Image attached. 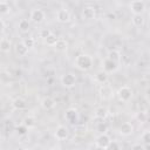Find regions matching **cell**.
<instances>
[{"instance_id": "obj_16", "label": "cell", "mask_w": 150, "mask_h": 150, "mask_svg": "<svg viewBox=\"0 0 150 150\" xmlns=\"http://www.w3.org/2000/svg\"><path fill=\"white\" fill-rule=\"evenodd\" d=\"M67 48H68V42H67V40L63 39V38H59L57 42H56L55 46H54V49H55L56 52H59V53H62V52H66Z\"/></svg>"}, {"instance_id": "obj_18", "label": "cell", "mask_w": 150, "mask_h": 150, "mask_svg": "<svg viewBox=\"0 0 150 150\" xmlns=\"http://www.w3.org/2000/svg\"><path fill=\"white\" fill-rule=\"evenodd\" d=\"M12 107H13L14 109H16V110H23V109L27 107V103H26V101H25L22 97H16V98L13 100Z\"/></svg>"}, {"instance_id": "obj_31", "label": "cell", "mask_w": 150, "mask_h": 150, "mask_svg": "<svg viewBox=\"0 0 150 150\" xmlns=\"http://www.w3.org/2000/svg\"><path fill=\"white\" fill-rule=\"evenodd\" d=\"M23 43L26 45V47H27L28 49H30V48H33V47L35 46V40H34L33 38H26V39L23 40Z\"/></svg>"}, {"instance_id": "obj_24", "label": "cell", "mask_w": 150, "mask_h": 150, "mask_svg": "<svg viewBox=\"0 0 150 150\" xmlns=\"http://www.w3.org/2000/svg\"><path fill=\"white\" fill-rule=\"evenodd\" d=\"M22 124H23V125H26L28 129H30V128L35 127V124H36V120H35V117H34V116H27V117H25V118H23Z\"/></svg>"}, {"instance_id": "obj_26", "label": "cell", "mask_w": 150, "mask_h": 150, "mask_svg": "<svg viewBox=\"0 0 150 150\" xmlns=\"http://www.w3.org/2000/svg\"><path fill=\"white\" fill-rule=\"evenodd\" d=\"M135 118H136L139 123H144V122L148 121V114H146L145 111H138V112H136Z\"/></svg>"}, {"instance_id": "obj_30", "label": "cell", "mask_w": 150, "mask_h": 150, "mask_svg": "<svg viewBox=\"0 0 150 150\" xmlns=\"http://www.w3.org/2000/svg\"><path fill=\"white\" fill-rule=\"evenodd\" d=\"M141 139L143 141L144 144H150V130L144 131V132L141 135Z\"/></svg>"}, {"instance_id": "obj_28", "label": "cell", "mask_w": 150, "mask_h": 150, "mask_svg": "<svg viewBox=\"0 0 150 150\" xmlns=\"http://www.w3.org/2000/svg\"><path fill=\"white\" fill-rule=\"evenodd\" d=\"M50 34H53V33L50 32L49 28H41V29L39 30V36L42 38V39H45V40H46Z\"/></svg>"}, {"instance_id": "obj_32", "label": "cell", "mask_w": 150, "mask_h": 150, "mask_svg": "<svg viewBox=\"0 0 150 150\" xmlns=\"http://www.w3.org/2000/svg\"><path fill=\"white\" fill-rule=\"evenodd\" d=\"M105 150H121V145H120L118 142H116V141H111L110 144L108 145V148H107Z\"/></svg>"}, {"instance_id": "obj_29", "label": "cell", "mask_w": 150, "mask_h": 150, "mask_svg": "<svg viewBox=\"0 0 150 150\" xmlns=\"http://www.w3.org/2000/svg\"><path fill=\"white\" fill-rule=\"evenodd\" d=\"M107 130H108V125L105 122H100L96 127V131H98L100 134H105Z\"/></svg>"}, {"instance_id": "obj_19", "label": "cell", "mask_w": 150, "mask_h": 150, "mask_svg": "<svg viewBox=\"0 0 150 150\" xmlns=\"http://www.w3.org/2000/svg\"><path fill=\"white\" fill-rule=\"evenodd\" d=\"M94 116L98 120H104L108 116V109L105 107H98L94 111Z\"/></svg>"}, {"instance_id": "obj_35", "label": "cell", "mask_w": 150, "mask_h": 150, "mask_svg": "<svg viewBox=\"0 0 150 150\" xmlns=\"http://www.w3.org/2000/svg\"><path fill=\"white\" fill-rule=\"evenodd\" d=\"M22 150H30V149H22Z\"/></svg>"}, {"instance_id": "obj_8", "label": "cell", "mask_w": 150, "mask_h": 150, "mask_svg": "<svg viewBox=\"0 0 150 150\" xmlns=\"http://www.w3.org/2000/svg\"><path fill=\"white\" fill-rule=\"evenodd\" d=\"M68 135H69V131H68V128L64 127V125H59L56 127L55 129V132H54V136L57 141H64L68 138Z\"/></svg>"}, {"instance_id": "obj_17", "label": "cell", "mask_w": 150, "mask_h": 150, "mask_svg": "<svg viewBox=\"0 0 150 150\" xmlns=\"http://www.w3.org/2000/svg\"><path fill=\"white\" fill-rule=\"evenodd\" d=\"M28 48L26 47V45L23 43V41H21V42H18L16 45H15V53L19 55V56H26L27 55V53H28Z\"/></svg>"}, {"instance_id": "obj_6", "label": "cell", "mask_w": 150, "mask_h": 150, "mask_svg": "<svg viewBox=\"0 0 150 150\" xmlns=\"http://www.w3.org/2000/svg\"><path fill=\"white\" fill-rule=\"evenodd\" d=\"M76 83V76L73 73H66L61 76V84L66 88H71Z\"/></svg>"}, {"instance_id": "obj_5", "label": "cell", "mask_w": 150, "mask_h": 150, "mask_svg": "<svg viewBox=\"0 0 150 150\" xmlns=\"http://www.w3.org/2000/svg\"><path fill=\"white\" fill-rule=\"evenodd\" d=\"M110 142H111V138H110V136H109L107 132H105V134H100V135L96 137L95 145H96L97 148H100V149L105 150V149L108 148V145L110 144Z\"/></svg>"}, {"instance_id": "obj_21", "label": "cell", "mask_w": 150, "mask_h": 150, "mask_svg": "<svg viewBox=\"0 0 150 150\" xmlns=\"http://www.w3.org/2000/svg\"><path fill=\"white\" fill-rule=\"evenodd\" d=\"M11 46H12V42H11L9 39H7V38H2L1 39V41H0V49H1V52L8 53L11 50Z\"/></svg>"}, {"instance_id": "obj_20", "label": "cell", "mask_w": 150, "mask_h": 150, "mask_svg": "<svg viewBox=\"0 0 150 150\" xmlns=\"http://www.w3.org/2000/svg\"><path fill=\"white\" fill-rule=\"evenodd\" d=\"M107 59H109V60H111V61H114L116 63H120V61H121V53L118 50H116V49H111V50L108 52Z\"/></svg>"}, {"instance_id": "obj_33", "label": "cell", "mask_w": 150, "mask_h": 150, "mask_svg": "<svg viewBox=\"0 0 150 150\" xmlns=\"http://www.w3.org/2000/svg\"><path fill=\"white\" fill-rule=\"evenodd\" d=\"M28 130H29V129H28L26 125H23V124H20V125H18V127H16V131H18V134H19V135H21V136L26 135Z\"/></svg>"}, {"instance_id": "obj_34", "label": "cell", "mask_w": 150, "mask_h": 150, "mask_svg": "<svg viewBox=\"0 0 150 150\" xmlns=\"http://www.w3.org/2000/svg\"><path fill=\"white\" fill-rule=\"evenodd\" d=\"M131 150H145V149L141 143H136V144H134L131 146Z\"/></svg>"}, {"instance_id": "obj_27", "label": "cell", "mask_w": 150, "mask_h": 150, "mask_svg": "<svg viewBox=\"0 0 150 150\" xmlns=\"http://www.w3.org/2000/svg\"><path fill=\"white\" fill-rule=\"evenodd\" d=\"M57 40H59V38H57L55 34H50V35L46 39V43H47L48 46L54 47V46H55V43L57 42Z\"/></svg>"}, {"instance_id": "obj_1", "label": "cell", "mask_w": 150, "mask_h": 150, "mask_svg": "<svg viewBox=\"0 0 150 150\" xmlns=\"http://www.w3.org/2000/svg\"><path fill=\"white\" fill-rule=\"evenodd\" d=\"M74 64L80 70H89L93 67V57L89 54H79L75 57Z\"/></svg>"}, {"instance_id": "obj_22", "label": "cell", "mask_w": 150, "mask_h": 150, "mask_svg": "<svg viewBox=\"0 0 150 150\" xmlns=\"http://www.w3.org/2000/svg\"><path fill=\"white\" fill-rule=\"evenodd\" d=\"M18 27H19V29H20L21 32L26 33V32H28V30H29L30 22H29V20H28V19H21V20L19 21V23H18Z\"/></svg>"}, {"instance_id": "obj_2", "label": "cell", "mask_w": 150, "mask_h": 150, "mask_svg": "<svg viewBox=\"0 0 150 150\" xmlns=\"http://www.w3.org/2000/svg\"><path fill=\"white\" fill-rule=\"evenodd\" d=\"M132 95H134V91H132L131 87H129V86H122V87L117 90V97H118V100L122 101V102H128V101H130L131 97H132Z\"/></svg>"}, {"instance_id": "obj_15", "label": "cell", "mask_w": 150, "mask_h": 150, "mask_svg": "<svg viewBox=\"0 0 150 150\" xmlns=\"http://www.w3.org/2000/svg\"><path fill=\"white\" fill-rule=\"evenodd\" d=\"M94 79H95V81H96L97 83H100V84H105V83L108 82L109 76H108V73L102 69V70H98V71L95 74V77H94Z\"/></svg>"}, {"instance_id": "obj_10", "label": "cell", "mask_w": 150, "mask_h": 150, "mask_svg": "<svg viewBox=\"0 0 150 150\" xmlns=\"http://www.w3.org/2000/svg\"><path fill=\"white\" fill-rule=\"evenodd\" d=\"M114 95V90L112 88L109 86V84H102L101 88H100V96L103 98V100H109Z\"/></svg>"}, {"instance_id": "obj_3", "label": "cell", "mask_w": 150, "mask_h": 150, "mask_svg": "<svg viewBox=\"0 0 150 150\" xmlns=\"http://www.w3.org/2000/svg\"><path fill=\"white\" fill-rule=\"evenodd\" d=\"M46 18V13L41 8H33L29 13V20L34 23H41Z\"/></svg>"}, {"instance_id": "obj_11", "label": "cell", "mask_w": 150, "mask_h": 150, "mask_svg": "<svg viewBox=\"0 0 150 150\" xmlns=\"http://www.w3.org/2000/svg\"><path fill=\"white\" fill-rule=\"evenodd\" d=\"M56 20L59 22H62V23L68 22L70 20V13H69V11L66 9V8H60L56 12Z\"/></svg>"}, {"instance_id": "obj_23", "label": "cell", "mask_w": 150, "mask_h": 150, "mask_svg": "<svg viewBox=\"0 0 150 150\" xmlns=\"http://www.w3.org/2000/svg\"><path fill=\"white\" fill-rule=\"evenodd\" d=\"M131 22H132V25H134L135 27H141V26H143V23H144V16H143L142 14L132 15Z\"/></svg>"}, {"instance_id": "obj_9", "label": "cell", "mask_w": 150, "mask_h": 150, "mask_svg": "<svg viewBox=\"0 0 150 150\" xmlns=\"http://www.w3.org/2000/svg\"><path fill=\"white\" fill-rule=\"evenodd\" d=\"M118 131L122 136H130L134 132V125L131 122H122Z\"/></svg>"}, {"instance_id": "obj_25", "label": "cell", "mask_w": 150, "mask_h": 150, "mask_svg": "<svg viewBox=\"0 0 150 150\" xmlns=\"http://www.w3.org/2000/svg\"><path fill=\"white\" fill-rule=\"evenodd\" d=\"M11 11V6H9V2L6 1V0H1L0 1V12L1 14H6Z\"/></svg>"}, {"instance_id": "obj_12", "label": "cell", "mask_w": 150, "mask_h": 150, "mask_svg": "<svg viewBox=\"0 0 150 150\" xmlns=\"http://www.w3.org/2000/svg\"><path fill=\"white\" fill-rule=\"evenodd\" d=\"M40 104H41V107H42L45 110H52V109L55 108L56 101H55L53 97H50V96H46V97H43V98L41 100Z\"/></svg>"}, {"instance_id": "obj_13", "label": "cell", "mask_w": 150, "mask_h": 150, "mask_svg": "<svg viewBox=\"0 0 150 150\" xmlns=\"http://www.w3.org/2000/svg\"><path fill=\"white\" fill-rule=\"evenodd\" d=\"M81 14H82V18L83 19H86V20H93V19H95L96 12H95V8L93 6H84Z\"/></svg>"}, {"instance_id": "obj_7", "label": "cell", "mask_w": 150, "mask_h": 150, "mask_svg": "<svg viewBox=\"0 0 150 150\" xmlns=\"http://www.w3.org/2000/svg\"><path fill=\"white\" fill-rule=\"evenodd\" d=\"M64 120L67 122H69L70 124H74L79 121V112L75 108H69L66 110L64 112Z\"/></svg>"}, {"instance_id": "obj_14", "label": "cell", "mask_w": 150, "mask_h": 150, "mask_svg": "<svg viewBox=\"0 0 150 150\" xmlns=\"http://www.w3.org/2000/svg\"><path fill=\"white\" fill-rule=\"evenodd\" d=\"M118 68V63L109 60V59H105L104 62H103V70L107 71V73H112V71H116Z\"/></svg>"}, {"instance_id": "obj_4", "label": "cell", "mask_w": 150, "mask_h": 150, "mask_svg": "<svg viewBox=\"0 0 150 150\" xmlns=\"http://www.w3.org/2000/svg\"><path fill=\"white\" fill-rule=\"evenodd\" d=\"M129 9H130V12L132 13V15L142 14V13L145 11V2H144V1H141V0L131 1V2L129 4Z\"/></svg>"}]
</instances>
